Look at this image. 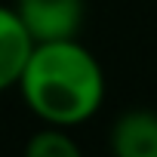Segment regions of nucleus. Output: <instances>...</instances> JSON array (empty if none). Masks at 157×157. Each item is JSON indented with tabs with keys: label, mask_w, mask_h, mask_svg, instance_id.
<instances>
[{
	"label": "nucleus",
	"mask_w": 157,
	"mask_h": 157,
	"mask_svg": "<svg viewBox=\"0 0 157 157\" xmlns=\"http://www.w3.org/2000/svg\"><path fill=\"white\" fill-rule=\"evenodd\" d=\"M16 90L40 123L74 129L99 114L105 102V71L80 37L34 43Z\"/></svg>",
	"instance_id": "nucleus-1"
},
{
	"label": "nucleus",
	"mask_w": 157,
	"mask_h": 157,
	"mask_svg": "<svg viewBox=\"0 0 157 157\" xmlns=\"http://www.w3.org/2000/svg\"><path fill=\"white\" fill-rule=\"evenodd\" d=\"M16 13L34 43L77 37L86 19V0H16Z\"/></svg>",
	"instance_id": "nucleus-2"
},
{
	"label": "nucleus",
	"mask_w": 157,
	"mask_h": 157,
	"mask_svg": "<svg viewBox=\"0 0 157 157\" xmlns=\"http://www.w3.org/2000/svg\"><path fill=\"white\" fill-rule=\"evenodd\" d=\"M108 148L114 157H157V111L129 108L117 114L108 132Z\"/></svg>",
	"instance_id": "nucleus-3"
},
{
	"label": "nucleus",
	"mask_w": 157,
	"mask_h": 157,
	"mask_svg": "<svg viewBox=\"0 0 157 157\" xmlns=\"http://www.w3.org/2000/svg\"><path fill=\"white\" fill-rule=\"evenodd\" d=\"M31 49H34V40L22 25L16 6L0 3V93L19 86L22 71L31 59Z\"/></svg>",
	"instance_id": "nucleus-4"
},
{
	"label": "nucleus",
	"mask_w": 157,
	"mask_h": 157,
	"mask_svg": "<svg viewBox=\"0 0 157 157\" xmlns=\"http://www.w3.org/2000/svg\"><path fill=\"white\" fill-rule=\"evenodd\" d=\"M25 157H83V151L65 126L43 123L25 142Z\"/></svg>",
	"instance_id": "nucleus-5"
}]
</instances>
